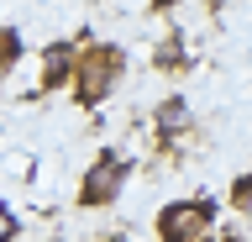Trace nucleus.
Returning a JSON list of instances; mask_svg holds the SVG:
<instances>
[{
	"label": "nucleus",
	"instance_id": "f257e3e1",
	"mask_svg": "<svg viewBox=\"0 0 252 242\" xmlns=\"http://www.w3.org/2000/svg\"><path fill=\"white\" fill-rule=\"evenodd\" d=\"M121 69H126V53L110 48V42H90L79 53V69H74V84H79V105H100V100L121 84Z\"/></svg>",
	"mask_w": 252,
	"mask_h": 242
},
{
	"label": "nucleus",
	"instance_id": "0eeeda50",
	"mask_svg": "<svg viewBox=\"0 0 252 242\" xmlns=\"http://www.w3.org/2000/svg\"><path fill=\"white\" fill-rule=\"evenodd\" d=\"M231 206H236V210H252V174H242V179L231 184Z\"/></svg>",
	"mask_w": 252,
	"mask_h": 242
},
{
	"label": "nucleus",
	"instance_id": "20e7f679",
	"mask_svg": "<svg viewBox=\"0 0 252 242\" xmlns=\"http://www.w3.org/2000/svg\"><path fill=\"white\" fill-rule=\"evenodd\" d=\"M74 69H79V53L68 48V42H53V48L42 53V84H47V90H53V84H63Z\"/></svg>",
	"mask_w": 252,
	"mask_h": 242
},
{
	"label": "nucleus",
	"instance_id": "6e6552de",
	"mask_svg": "<svg viewBox=\"0 0 252 242\" xmlns=\"http://www.w3.org/2000/svg\"><path fill=\"white\" fill-rule=\"evenodd\" d=\"M16 232H21V226H16V216H11V206H5V200H0V242H11Z\"/></svg>",
	"mask_w": 252,
	"mask_h": 242
},
{
	"label": "nucleus",
	"instance_id": "1a4fd4ad",
	"mask_svg": "<svg viewBox=\"0 0 252 242\" xmlns=\"http://www.w3.org/2000/svg\"><path fill=\"white\" fill-rule=\"evenodd\" d=\"M100 242H126V237H121V232H116V237H100Z\"/></svg>",
	"mask_w": 252,
	"mask_h": 242
},
{
	"label": "nucleus",
	"instance_id": "f03ea898",
	"mask_svg": "<svg viewBox=\"0 0 252 242\" xmlns=\"http://www.w3.org/2000/svg\"><path fill=\"white\" fill-rule=\"evenodd\" d=\"M216 221L210 200H173L158 210V242H200Z\"/></svg>",
	"mask_w": 252,
	"mask_h": 242
},
{
	"label": "nucleus",
	"instance_id": "7ed1b4c3",
	"mask_svg": "<svg viewBox=\"0 0 252 242\" xmlns=\"http://www.w3.org/2000/svg\"><path fill=\"white\" fill-rule=\"evenodd\" d=\"M121 184H126V163H121V153H100V158L90 163L84 184H79V206H84V210L110 206V200L121 195Z\"/></svg>",
	"mask_w": 252,
	"mask_h": 242
},
{
	"label": "nucleus",
	"instance_id": "423d86ee",
	"mask_svg": "<svg viewBox=\"0 0 252 242\" xmlns=\"http://www.w3.org/2000/svg\"><path fill=\"white\" fill-rule=\"evenodd\" d=\"M16 58H21V32L16 27H0V74H11Z\"/></svg>",
	"mask_w": 252,
	"mask_h": 242
},
{
	"label": "nucleus",
	"instance_id": "39448f33",
	"mask_svg": "<svg viewBox=\"0 0 252 242\" xmlns=\"http://www.w3.org/2000/svg\"><path fill=\"white\" fill-rule=\"evenodd\" d=\"M153 121H158V137H179V132L189 127V105L173 95V100H163V105H158V116H153Z\"/></svg>",
	"mask_w": 252,
	"mask_h": 242
}]
</instances>
